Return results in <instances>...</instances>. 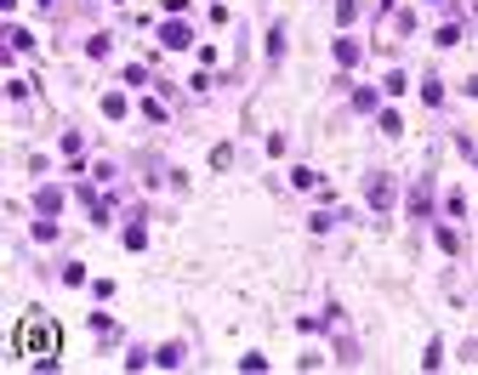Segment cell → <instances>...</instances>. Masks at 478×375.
<instances>
[{
  "label": "cell",
  "instance_id": "cell-1",
  "mask_svg": "<svg viewBox=\"0 0 478 375\" xmlns=\"http://www.w3.org/2000/svg\"><path fill=\"white\" fill-rule=\"evenodd\" d=\"M52 347H57V336H52V324H23V353H34V364H52Z\"/></svg>",
  "mask_w": 478,
  "mask_h": 375
}]
</instances>
